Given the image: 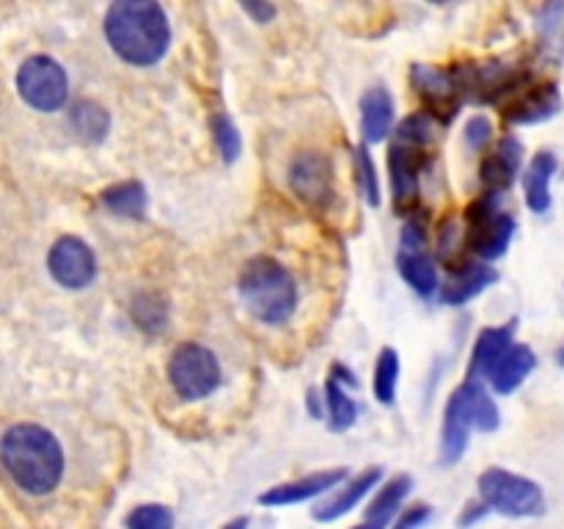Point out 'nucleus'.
Returning a JSON list of instances; mask_svg holds the SVG:
<instances>
[{
  "label": "nucleus",
  "mask_w": 564,
  "mask_h": 529,
  "mask_svg": "<svg viewBox=\"0 0 564 529\" xmlns=\"http://www.w3.org/2000/svg\"><path fill=\"white\" fill-rule=\"evenodd\" d=\"M413 86L422 97L424 110H430L438 121L455 119L460 102H466L455 69H435V66L416 64L413 66Z\"/></svg>",
  "instance_id": "12"
},
{
  "label": "nucleus",
  "mask_w": 564,
  "mask_h": 529,
  "mask_svg": "<svg viewBox=\"0 0 564 529\" xmlns=\"http://www.w3.org/2000/svg\"><path fill=\"white\" fill-rule=\"evenodd\" d=\"M102 204L113 213L127 215V218H141L147 213V191L141 182H119L102 193Z\"/></svg>",
  "instance_id": "26"
},
{
  "label": "nucleus",
  "mask_w": 564,
  "mask_h": 529,
  "mask_svg": "<svg viewBox=\"0 0 564 529\" xmlns=\"http://www.w3.org/2000/svg\"><path fill=\"white\" fill-rule=\"evenodd\" d=\"M290 187L303 204L328 209L334 204V165L317 152H303L290 165Z\"/></svg>",
  "instance_id": "11"
},
{
  "label": "nucleus",
  "mask_w": 564,
  "mask_h": 529,
  "mask_svg": "<svg viewBox=\"0 0 564 529\" xmlns=\"http://www.w3.org/2000/svg\"><path fill=\"white\" fill-rule=\"evenodd\" d=\"M72 130L83 138L86 143H99L110 130V116L102 105L97 102H77L72 108Z\"/></svg>",
  "instance_id": "25"
},
{
  "label": "nucleus",
  "mask_w": 564,
  "mask_h": 529,
  "mask_svg": "<svg viewBox=\"0 0 564 529\" xmlns=\"http://www.w3.org/2000/svg\"><path fill=\"white\" fill-rule=\"evenodd\" d=\"M556 361H560L564 367V347H560V353H556Z\"/></svg>",
  "instance_id": "35"
},
{
  "label": "nucleus",
  "mask_w": 564,
  "mask_h": 529,
  "mask_svg": "<svg viewBox=\"0 0 564 529\" xmlns=\"http://www.w3.org/2000/svg\"><path fill=\"white\" fill-rule=\"evenodd\" d=\"M499 281V270L485 262H463L460 268H452V276L438 287V298L446 306H463L479 292L494 287Z\"/></svg>",
  "instance_id": "15"
},
{
  "label": "nucleus",
  "mask_w": 564,
  "mask_h": 529,
  "mask_svg": "<svg viewBox=\"0 0 564 529\" xmlns=\"http://www.w3.org/2000/svg\"><path fill=\"white\" fill-rule=\"evenodd\" d=\"M430 3H449V0H430Z\"/></svg>",
  "instance_id": "36"
},
{
  "label": "nucleus",
  "mask_w": 564,
  "mask_h": 529,
  "mask_svg": "<svg viewBox=\"0 0 564 529\" xmlns=\"http://www.w3.org/2000/svg\"><path fill=\"white\" fill-rule=\"evenodd\" d=\"M479 496L490 505V510L501 516L527 518L540 516L545 510V496L534 479L521 474L505 472V468H488L479 474Z\"/></svg>",
  "instance_id": "8"
},
{
  "label": "nucleus",
  "mask_w": 564,
  "mask_h": 529,
  "mask_svg": "<svg viewBox=\"0 0 564 529\" xmlns=\"http://www.w3.org/2000/svg\"><path fill=\"white\" fill-rule=\"evenodd\" d=\"M397 384H400V356H397L394 347H383L378 364H375V397L383 406H391L397 397Z\"/></svg>",
  "instance_id": "27"
},
{
  "label": "nucleus",
  "mask_w": 564,
  "mask_h": 529,
  "mask_svg": "<svg viewBox=\"0 0 564 529\" xmlns=\"http://www.w3.org/2000/svg\"><path fill=\"white\" fill-rule=\"evenodd\" d=\"M494 138V125L485 116H474L466 125V141L471 149H485V143Z\"/></svg>",
  "instance_id": "31"
},
{
  "label": "nucleus",
  "mask_w": 564,
  "mask_h": 529,
  "mask_svg": "<svg viewBox=\"0 0 564 529\" xmlns=\"http://www.w3.org/2000/svg\"><path fill=\"white\" fill-rule=\"evenodd\" d=\"M3 468L25 494L47 496L64 477V450L42 424H11L0 444Z\"/></svg>",
  "instance_id": "1"
},
{
  "label": "nucleus",
  "mask_w": 564,
  "mask_h": 529,
  "mask_svg": "<svg viewBox=\"0 0 564 529\" xmlns=\"http://www.w3.org/2000/svg\"><path fill=\"white\" fill-rule=\"evenodd\" d=\"M512 331H516V323L499 325V328H485L479 334L477 345H474L471 367H468V378H482V375L494 373V367L499 364V358L505 356L507 347L512 345Z\"/></svg>",
  "instance_id": "22"
},
{
  "label": "nucleus",
  "mask_w": 564,
  "mask_h": 529,
  "mask_svg": "<svg viewBox=\"0 0 564 529\" xmlns=\"http://www.w3.org/2000/svg\"><path fill=\"white\" fill-rule=\"evenodd\" d=\"M521 154L523 147L516 136L501 138L499 147L482 160L479 165V176H482L485 191L490 193H505L510 191L512 180H516L518 169H521Z\"/></svg>",
  "instance_id": "17"
},
{
  "label": "nucleus",
  "mask_w": 564,
  "mask_h": 529,
  "mask_svg": "<svg viewBox=\"0 0 564 529\" xmlns=\"http://www.w3.org/2000/svg\"><path fill=\"white\" fill-rule=\"evenodd\" d=\"M394 127V99L386 88H369L361 99V132L367 143H380Z\"/></svg>",
  "instance_id": "20"
},
{
  "label": "nucleus",
  "mask_w": 564,
  "mask_h": 529,
  "mask_svg": "<svg viewBox=\"0 0 564 529\" xmlns=\"http://www.w3.org/2000/svg\"><path fill=\"white\" fill-rule=\"evenodd\" d=\"M17 91L33 110L53 114L66 105L69 97V77L64 66L50 55H33L17 72Z\"/></svg>",
  "instance_id": "9"
},
{
  "label": "nucleus",
  "mask_w": 564,
  "mask_h": 529,
  "mask_svg": "<svg viewBox=\"0 0 564 529\" xmlns=\"http://www.w3.org/2000/svg\"><path fill=\"white\" fill-rule=\"evenodd\" d=\"M430 518V507L427 505H413L411 510L402 512L397 518V527H416V523H424Z\"/></svg>",
  "instance_id": "32"
},
{
  "label": "nucleus",
  "mask_w": 564,
  "mask_h": 529,
  "mask_svg": "<svg viewBox=\"0 0 564 529\" xmlns=\"http://www.w3.org/2000/svg\"><path fill=\"white\" fill-rule=\"evenodd\" d=\"M242 6H246L248 9V14L253 17V20H259V22H270L273 20V6H268L264 3V0H240Z\"/></svg>",
  "instance_id": "33"
},
{
  "label": "nucleus",
  "mask_w": 564,
  "mask_h": 529,
  "mask_svg": "<svg viewBox=\"0 0 564 529\" xmlns=\"http://www.w3.org/2000/svg\"><path fill=\"white\" fill-rule=\"evenodd\" d=\"M110 47L132 66H152L171 44L169 17L158 0H113L105 14Z\"/></svg>",
  "instance_id": "2"
},
{
  "label": "nucleus",
  "mask_w": 564,
  "mask_h": 529,
  "mask_svg": "<svg viewBox=\"0 0 564 529\" xmlns=\"http://www.w3.org/2000/svg\"><path fill=\"white\" fill-rule=\"evenodd\" d=\"M488 510H490V505L482 499V505H471V510H468L466 516L457 518V523H463V527H466V523H474V521H477V518H482Z\"/></svg>",
  "instance_id": "34"
},
{
  "label": "nucleus",
  "mask_w": 564,
  "mask_h": 529,
  "mask_svg": "<svg viewBox=\"0 0 564 529\" xmlns=\"http://www.w3.org/2000/svg\"><path fill=\"white\" fill-rule=\"evenodd\" d=\"M47 270L66 290H83L97 276V257L80 237H61L47 253Z\"/></svg>",
  "instance_id": "13"
},
{
  "label": "nucleus",
  "mask_w": 564,
  "mask_h": 529,
  "mask_svg": "<svg viewBox=\"0 0 564 529\" xmlns=\"http://www.w3.org/2000/svg\"><path fill=\"white\" fill-rule=\"evenodd\" d=\"M438 138V119L430 110L400 121L389 149V171L394 185V207L411 215L419 207V182L433 163V147Z\"/></svg>",
  "instance_id": "3"
},
{
  "label": "nucleus",
  "mask_w": 564,
  "mask_h": 529,
  "mask_svg": "<svg viewBox=\"0 0 564 529\" xmlns=\"http://www.w3.org/2000/svg\"><path fill=\"white\" fill-rule=\"evenodd\" d=\"M124 523L135 529H169L174 527V512L163 505H141L124 518Z\"/></svg>",
  "instance_id": "29"
},
{
  "label": "nucleus",
  "mask_w": 564,
  "mask_h": 529,
  "mask_svg": "<svg viewBox=\"0 0 564 529\" xmlns=\"http://www.w3.org/2000/svg\"><path fill=\"white\" fill-rule=\"evenodd\" d=\"M380 477H383V468H378V466L361 472L356 479H350V483H347L339 494L330 496V499H325V501H319V505L314 507V518H317V521H336V518H341L345 512H350L352 507H356L358 501H361L364 496L375 488V485L380 483Z\"/></svg>",
  "instance_id": "18"
},
{
  "label": "nucleus",
  "mask_w": 564,
  "mask_h": 529,
  "mask_svg": "<svg viewBox=\"0 0 564 529\" xmlns=\"http://www.w3.org/2000/svg\"><path fill=\"white\" fill-rule=\"evenodd\" d=\"M427 235H424V226L416 218H408V224L402 226V242L400 253H397V268H400L402 279L419 292V295L430 298L433 292H438V268H435L433 257L427 253Z\"/></svg>",
  "instance_id": "10"
},
{
  "label": "nucleus",
  "mask_w": 564,
  "mask_h": 529,
  "mask_svg": "<svg viewBox=\"0 0 564 529\" xmlns=\"http://www.w3.org/2000/svg\"><path fill=\"white\" fill-rule=\"evenodd\" d=\"M213 130H215V143H218L224 160L226 163H235L242 152V138H240V132H237L235 121H231L226 114H215Z\"/></svg>",
  "instance_id": "28"
},
{
  "label": "nucleus",
  "mask_w": 564,
  "mask_h": 529,
  "mask_svg": "<svg viewBox=\"0 0 564 529\" xmlns=\"http://www.w3.org/2000/svg\"><path fill=\"white\" fill-rule=\"evenodd\" d=\"M534 367H538V356H534L532 347L510 345L490 373V384L499 395H512L534 373Z\"/></svg>",
  "instance_id": "19"
},
{
  "label": "nucleus",
  "mask_w": 564,
  "mask_h": 529,
  "mask_svg": "<svg viewBox=\"0 0 564 529\" xmlns=\"http://www.w3.org/2000/svg\"><path fill=\"white\" fill-rule=\"evenodd\" d=\"M169 384L185 402L204 400L220 386V364L209 347L185 342L169 358Z\"/></svg>",
  "instance_id": "7"
},
{
  "label": "nucleus",
  "mask_w": 564,
  "mask_h": 529,
  "mask_svg": "<svg viewBox=\"0 0 564 529\" xmlns=\"http://www.w3.org/2000/svg\"><path fill=\"white\" fill-rule=\"evenodd\" d=\"M345 479H347V468H330V472L308 474V477L292 479V483H284V485H275V488H270L268 494L259 496V505H268V507L301 505V501L314 499V496L325 494V490H330L334 485L345 483Z\"/></svg>",
  "instance_id": "16"
},
{
  "label": "nucleus",
  "mask_w": 564,
  "mask_h": 529,
  "mask_svg": "<svg viewBox=\"0 0 564 529\" xmlns=\"http://www.w3.org/2000/svg\"><path fill=\"white\" fill-rule=\"evenodd\" d=\"M356 163H358V174H361V187H364V193H367V202L372 204V207H378V204H380L378 171H375L372 158H369L367 143L356 149Z\"/></svg>",
  "instance_id": "30"
},
{
  "label": "nucleus",
  "mask_w": 564,
  "mask_h": 529,
  "mask_svg": "<svg viewBox=\"0 0 564 529\" xmlns=\"http://www.w3.org/2000/svg\"><path fill=\"white\" fill-rule=\"evenodd\" d=\"M345 386H350V384H345V380L334 373L328 375V384H325V408H328V417H330L328 424H330V430H336V433H341V430L350 428L358 417L356 400L347 395Z\"/></svg>",
  "instance_id": "24"
},
{
  "label": "nucleus",
  "mask_w": 564,
  "mask_h": 529,
  "mask_svg": "<svg viewBox=\"0 0 564 529\" xmlns=\"http://www.w3.org/2000/svg\"><path fill=\"white\" fill-rule=\"evenodd\" d=\"M242 303L248 312L268 325H281L292 317L297 306V287L284 264L270 257H253L242 264L237 279Z\"/></svg>",
  "instance_id": "4"
},
{
  "label": "nucleus",
  "mask_w": 564,
  "mask_h": 529,
  "mask_svg": "<svg viewBox=\"0 0 564 529\" xmlns=\"http://www.w3.org/2000/svg\"><path fill=\"white\" fill-rule=\"evenodd\" d=\"M560 160L554 152H538L523 174V191H527V204L534 213H545L551 207V180H554Z\"/></svg>",
  "instance_id": "21"
},
{
  "label": "nucleus",
  "mask_w": 564,
  "mask_h": 529,
  "mask_svg": "<svg viewBox=\"0 0 564 529\" xmlns=\"http://www.w3.org/2000/svg\"><path fill=\"white\" fill-rule=\"evenodd\" d=\"M562 97L560 88L554 83H543V86L523 88L521 94L510 99L501 110L505 121L510 125H538V121L551 119V116L560 114Z\"/></svg>",
  "instance_id": "14"
},
{
  "label": "nucleus",
  "mask_w": 564,
  "mask_h": 529,
  "mask_svg": "<svg viewBox=\"0 0 564 529\" xmlns=\"http://www.w3.org/2000/svg\"><path fill=\"white\" fill-rule=\"evenodd\" d=\"M501 417L496 408L494 397L485 391V386L477 378H468L455 395L449 397V406L444 413V435H441V461L444 466H455L468 450L471 430H490L499 428Z\"/></svg>",
  "instance_id": "5"
},
{
  "label": "nucleus",
  "mask_w": 564,
  "mask_h": 529,
  "mask_svg": "<svg viewBox=\"0 0 564 529\" xmlns=\"http://www.w3.org/2000/svg\"><path fill=\"white\" fill-rule=\"evenodd\" d=\"M466 248L482 259H499L516 235V218L501 209V193L485 191L482 198L466 209Z\"/></svg>",
  "instance_id": "6"
},
{
  "label": "nucleus",
  "mask_w": 564,
  "mask_h": 529,
  "mask_svg": "<svg viewBox=\"0 0 564 529\" xmlns=\"http://www.w3.org/2000/svg\"><path fill=\"white\" fill-rule=\"evenodd\" d=\"M411 485L413 479L408 477V474H400V477H394L391 483H386L383 488H380V494L375 496L372 505H369L364 523H369V527H389L391 521H397V510H400L402 499L411 494Z\"/></svg>",
  "instance_id": "23"
}]
</instances>
